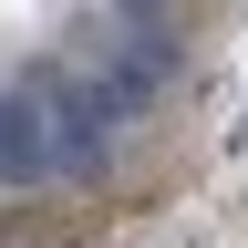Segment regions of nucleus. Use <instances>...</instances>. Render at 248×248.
Wrapping results in <instances>:
<instances>
[{"label": "nucleus", "instance_id": "2", "mask_svg": "<svg viewBox=\"0 0 248 248\" xmlns=\"http://www.w3.org/2000/svg\"><path fill=\"white\" fill-rule=\"evenodd\" d=\"M42 166H52L42 93H0V176H42Z\"/></svg>", "mask_w": 248, "mask_h": 248}, {"label": "nucleus", "instance_id": "3", "mask_svg": "<svg viewBox=\"0 0 248 248\" xmlns=\"http://www.w3.org/2000/svg\"><path fill=\"white\" fill-rule=\"evenodd\" d=\"M124 11H135V21H155V0H124Z\"/></svg>", "mask_w": 248, "mask_h": 248}, {"label": "nucleus", "instance_id": "1", "mask_svg": "<svg viewBox=\"0 0 248 248\" xmlns=\"http://www.w3.org/2000/svg\"><path fill=\"white\" fill-rule=\"evenodd\" d=\"M42 124H52V155L93 166V155L114 145V124H124V93L114 83H83V73H42Z\"/></svg>", "mask_w": 248, "mask_h": 248}]
</instances>
